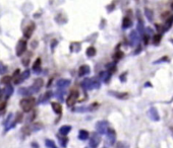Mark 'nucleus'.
<instances>
[{
    "label": "nucleus",
    "mask_w": 173,
    "mask_h": 148,
    "mask_svg": "<svg viewBox=\"0 0 173 148\" xmlns=\"http://www.w3.org/2000/svg\"><path fill=\"white\" fill-rule=\"evenodd\" d=\"M35 99L34 97H27L25 99H23L19 103V106H21V110L26 112V113H29V112H31L33 110L34 106H35Z\"/></svg>",
    "instance_id": "nucleus-1"
},
{
    "label": "nucleus",
    "mask_w": 173,
    "mask_h": 148,
    "mask_svg": "<svg viewBox=\"0 0 173 148\" xmlns=\"http://www.w3.org/2000/svg\"><path fill=\"white\" fill-rule=\"evenodd\" d=\"M89 138H90L89 145H90L91 148H97L99 146V144L101 143V137H100V135L98 134L97 132L91 133V136Z\"/></svg>",
    "instance_id": "nucleus-2"
},
{
    "label": "nucleus",
    "mask_w": 173,
    "mask_h": 148,
    "mask_svg": "<svg viewBox=\"0 0 173 148\" xmlns=\"http://www.w3.org/2000/svg\"><path fill=\"white\" fill-rule=\"evenodd\" d=\"M108 129H109V124L106 121H99L96 124V130H97L98 134H106Z\"/></svg>",
    "instance_id": "nucleus-3"
},
{
    "label": "nucleus",
    "mask_w": 173,
    "mask_h": 148,
    "mask_svg": "<svg viewBox=\"0 0 173 148\" xmlns=\"http://www.w3.org/2000/svg\"><path fill=\"white\" fill-rule=\"evenodd\" d=\"M106 136H107V142L109 143V145H114V143L116 141V132H115V130L112 129V128H109V129L107 130Z\"/></svg>",
    "instance_id": "nucleus-4"
},
{
    "label": "nucleus",
    "mask_w": 173,
    "mask_h": 148,
    "mask_svg": "<svg viewBox=\"0 0 173 148\" xmlns=\"http://www.w3.org/2000/svg\"><path fill=\"white\" fill-rule=\"evenodd\" d=\"M78 92L76 91H71L70 93H69V95L67 97L66 99V105L68 107H72L74 106V103H76V101H78Z\"/></svg>",
    "instance_id": "nucleus-5"
},
{
    "label": "nucleus",
    "mask_w": 173,
    "mask_h": 148,
    "mask_svg": "<svg viewBox=\"0 0 173 148\" xmlns=\"http://www.w3.org/2000/svg\"><path fill=\"white\" fill-rule=\"evenodd\" d=\"M26 49H27V42L24 40H21L19 44H17V56H21V55L24 54V52L26 51Z\"/></svg>",
    "instance_id": "nucleus-6"
},
{
    "label": "nucleus",
    "mask_w": 173,
    "mask_h": 148,
    "mask_svg": "<svg viewBox=\"0 0 173 148\" xmlns=\"http://www.w3.org/2000/svg\"><path fill=\"white\" fill-rule=\"evenodd\" d=\"M149 116L153 121H156L157 122V121L160 120V116H159V114H158V111H157L156 108H154V107H152V108L150 109Z\"/></svg>",
    "instance_id": "nucleus-7"
},
{
    "label": "nucleus",
    "mask_w": 173,
    "mask_h": 148,
    "mask_svg": "<svg viewBox=\"0 0 173 148\" xmlns=\"http://www.w3.org/2000/svg\"><path fill=\"white\" fill-rule=\"evenodd\" d=\"M51 107H52V110L54 111V113L57 114V115H60L62 113V107L60 103L53 101V103H51Z\"/></svg>",
    "instance_id": "nucleus-8"
},
{
    "label": "nucleus",
    "mask_w": 173,
    "mask_h": 148,
    "mask_svg": "<svg viewBox=\"0 0 173 148\" xmlns=\"http://www.w3.org/2000/svg\"><path fill=\"white\" fill-rule=\"evenodd\" d=\"M52 97V92H51V91L45 92V93L43 94L42 97H40V99H39L38 103H46L47 101H49L50 97Z\"/></svg>",
    "instance_id": "nucleus-9"
},
{
    "label": "nucleus",
    "mask_w": 173,
    "mask_h": 148,
    "mask_svg": "<svg viewBox=\"0 0 173 148\" xmlns=\"http://www.w3.org/2000/svg\"><path fill=\"white\" fill-rule=\"evenodd\" d=\"M70 130H71V126H69V125H64V126L59 128V133L61 135H63V136H66L69 132H70Z\"/></svg>",
    "instance_id": "nucleus-10"
},
{
    "label": "nucleus",
    "mask_w": 173,
    "mask_h": 148,
    "mask_svg": "<svg viewBox=\"0 0 173 148\" xmlns=\"http://www.w3.org/2000/svg\"><path fill=\"white\" fill-rule=\"evenodd\" d=\"M90 137V133L86 130H81L78 132V139L80 140H87Z\"/></svg>",
    "instance_id": "nucleus-11"
},
{
    "label": "nucleus",
    "mask_w": 173,
    "mask_h": 148,
    "mask_svg": "<svg viewBox=\"0 0 173 148\" xmlns=\"http://www.w3.org/2000/svg\"><path fill=\"white\" fill-rule=\"evenodd\" d=\"M69 84H70V80H68V79H61V80H59V81L57 82V86L61 87V88L68 86Z\"/></svg>",
    "instance_id": "nucleus-12"
},
{
    "label": "nucleus",
    "mask_w": 173,
    "mask_h": 148,
    "mask_svg": "<svg viewBox=\"0 0 173 148\" xmlns=\"http://www.w3.org/2000/svg\"><path fill=\"white\" fill-rule=\"evenodd\" d=\"M41 59L38 58L36 60V62L34 63V66H33V70L35 71L36 73H39L41 71Z\"/></svg>",
    "instance_id": "nucleus-13"
},
{
    "label": "nucleus",
    "mask_w": 173,
    "mask_h": 148,
    "mask_svg": "<svg viewBox=\"0 0 173 148\" xmlns=\"http://www.w3.org/2000/svg\"><path fill=\"white\" fill-rule=\"evenodd\" d=\"M89 72H90V68H89V66L84 65V66H82L81 68H80V72H78V75H80V76L86 75V74H88Z\"/></svg>",
    "instance_id": "nucleus-14"
},
{
    "label": "nucleus",
    "mask_w": 173,
    "mask_h": 148,
    "mask_svg": "<svg viewBox=\"0 0 173 148\" xmlns=\"http://www.w3.org/2000/svg\"><path fill=\"white\" fill-rule=\"evenodd\" d=\"M29 75H30V72L29 71H26V72H24V74H21V76H19V79H15V83H19V82H23L26 78H28L29 77Z\"/></svg>",
    "instance_id": "nucleus-15"
},
{
    "label": "nucleus",
    "mask_w": 173,
    "mask_h": 148,
    "mask_svg": "<svg viewBox=\"0 0 173 148\" xmlns=\"http://www.w3.org/2000/svg\"><path fill=\"white\" fill-rule=\"evenodd\" d=\"M59 138V143L62 147H66L67 145V142H68V138L66 136H63V137H58Z\"/></svg>",
    "instance_id": "nucleus-16"
},
{
    "label": "nucleus",
    "mask_w": 173,
    "mask_h": 148,
    "mask_svg": "<svg viewBox=\"0 0 173 148\" xmlns=\"http://www.w3.org/2000/svg\"><path fill=\"white\" fill-rule=\"evenodd\" d=\"M45 144L48 148H58L56 144L54 143V141H53V140H50V139H46Z\"/></svg>",
    "instance_id": "nucleus-17"
},
{
    "label": "nucleus",
    "mask_w": 173,
    "mask_h": 148,
    "mask_svg": "<svg viewBox=\"0 0 173 148\" xmlns=\"http://www.w3.org/2000/svg\"><path fill=\"white\" fill-rule=\"evenodd\" d=\"M12 92H13V88H12V86H7L6 88H5V99H8V97H10L12 94Z\"/></svg>",
    "instance_id": "nucleus-18"
},
{
    "label": "nucleus",
    "mask_w": 173,
    "mask_h": 148,
    "mask_svg": "<svg viewBox=\"0 0 173 148\" xmlns=\"http://www.w3.org/2000/svg\"><path fill=\"white\" fill-rule=\"evenodd\" d=\"M110 94H113L114 97H117V99H126L128 97L127 93H118V92H110Z\"/></svg>",
    "instance_id": "nucleus-19"
},
{
    "label": "nucleus",
    "mask_w": 173,
    "mask_h": 148,
    "mask_svg": "<svg viewBox=\"0 0 173 148\" xmlns=\"http://www.w3.org/2000/svg\"><path fill=\"white\" fill-rule=\"evenodd\" d=\"M34 31V26H29L28 28H26V31H25V36H26L27 38H30L32 35V32Z\"/></svg>",
    "instance_id": "nucleus-20"
},
{
    "label": "nucleus",
    "mask_w": 173,
    "mask_h": 148,
    "mask_svg": "<svg viewBox=\"0 0 173 148\" xmlns=\"http://www.w3.org/2000/svg\"><path fill=\"white\" fill-rule=\"evenodd\" d=\"M116 148H129V146H128V144L125 143V142L120 141L116 144Z\"/></svg>",
    "instance_id": "nucleus-21"
},
{
    "label": "nucleus",
    "mask_w": 173,
    "mask_h": 148,
    "mask_svg": "<svg viewBox=\"0 0 173 148\" xmlns=\"http://www.w3.org/2000/svg\"><path fill=\"white\" fill-rule=\"evenodd\" d=\"M95 54H96V50L94 49V48H89L88 51H87V55H88V56H90V57H92V56H94Z\"/></svg>",
    "instance_id": "nucleus-22"
},
{
    "label": "nucleus",
    "mask_w": 173,
    "mask_h": 148,
    "mask_svg": "<svg viewBox=\"0 0 173 148\" xmlns=\"http://www.w3.org/2000/svg\"><path fill=\"white\" fill-rule=\"evenodd\" d=\"M160 41H161V35H155L154 36V43L155 44H159Z\"/></svg>",
    "instance_id": "nucleus-23"
},
{
    "label": "nucleus",
    "mask_w": 173,
    "mask_h": 148,
    "mask_svg": "<svg viewBox=\"0 0 173 148\" xmlns=\"http://www.w3.org/2000/svg\"><path fill=\"white\" fill-rule=\"evenodd\" d=\"M10 81V77L9 76H4V77L1 79V82L4 83V84H7V83H9Z\"/></svg>",
    "instance_id": "nucleus-24"
},
{
    "label": "nucleus",
    "mask_w": 173,
    "mask_h": 148,
    "mask_svg": "<svg viewBox=\"0 0 173 148\" xmlns=\"http://www.w3.org/2000/svg\"><path fill=\"white\" fill-rule=\"evenodd\" d=\"M21 119H23V114H21V113H17V120H15V122H17V123H21Z\"/></svg>",
    "instance_id": "nucleus-25"
},
{
    "label": "nucleus",
    "mask_w": 173,
    "mask_h": 148,
    "mask_svg": "<svg viewBox=\"0 0 173 148\" xmlns=\"http://www.w3.org/2000/svg\"><path fill=\"white\" fill-rule=\"evenodd\" d=\"M172 24H173V16H171L170 18H169V21L167 20V28H170Z\"/></svg>",
    "instance_id": "nucleus-26"
},
{
    "label": "nucleus",
    "mask_w": 173,
    "mask_h": 148,
    "mask_svg": "<svg viewBox=\"0 0 173 148\" xmlns=\"http://www.w3.org/2000/svg\"><path fill=\"white\" fill-rule=\"evenodd\" d=\"M131 26V21H129V19L128 18H125V20H124L123 22V28H127V26Z\"/></svg>",
    "instance_id": "nucleus-27"
},
{
    "label": "nucleus",
    "mask_w": 173,
    "mask_h": 148,
    "mask_svg": "<svg viewBox=\"0 0 173 148\" xmlns=\"http://www.w3.org/2000/svg\"><path fill=\"white\" fill-rule=\"evenodd\" d=\"M5 107H6V103H5V101H1V103H0V112L4 110Z\"/></svg>",
    "instance_id": "nucleus-28"
},
{
    "label": "nucleus",
    "mask_w": 173,
    "mask_h": 148,
    "mask_svg": "<svg viewBox=\"0 0 173 148\" xmlns=\"http://www.w3.org/2000/svg\"><path fill=\"white\" fill-rule=\"evenodd\" d=\"M1 97H2V91H1V89H0V99H1Z\"/></svg>",
    "instance_id": "nucleus-29"
},
{
    "label": "nucleus",
    "mask_w": 173,
    "mask_h": 148,
    "mask_svg": "<svg viewBox=\"0 0 173 148\" xmlns=\"http://www.w3.org/2000/svg\"><path fill=\"white\" fill-rule=\"evenodd\" d=\"M171 8H172V9H173V2L171 3Z\"/></svg>",
    "instance_id": "nucleus-30"
},
{
    "label": "nucleus",
    "mask_w": 173,
    "mask_h": 148,
    "mask_svg": "<svg viewBox=\"0 0 173 148\" xmlns=\"http://www.w3.org/2000/svg\"><path fill=\"white\" fill-rule=\"evenodd\" d=\"M103 148H106V147H103Z\"/></svg>",
    "instance_id": "nucleus-31"
}]
</instances>
